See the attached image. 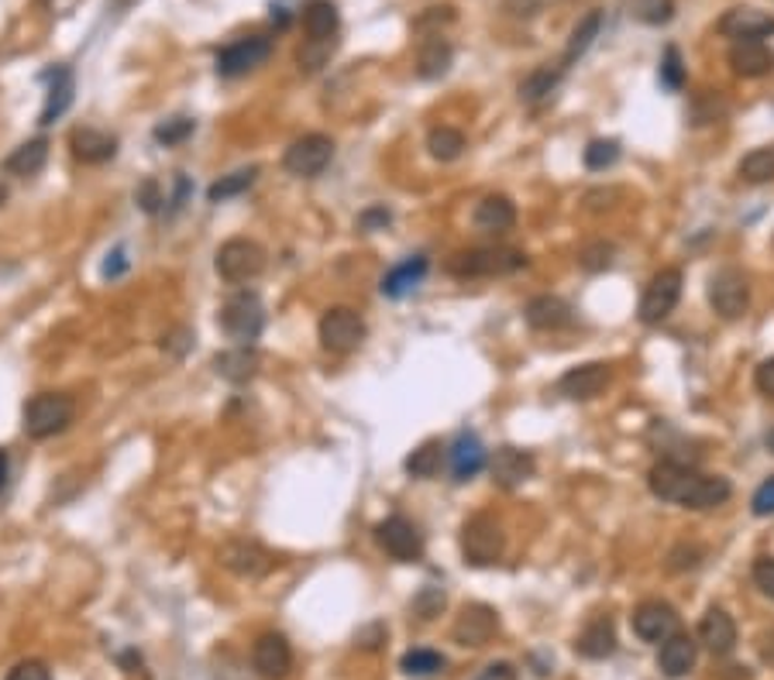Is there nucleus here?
<instances>
[{"mask_svg": "<svg viewBox=\"0 0 774 680\" xmlns=\"http://www.w3.org/2000/svg\"><path fill=\"white\" fill-rule=\"evenodd\" d=\"M709 302L723 320H740L750 306V282L740 269H720L709 279Z\"/></svg>", "mask_w": 774, "mask_h": 680, "instance_id": "obj_10", "label": "nucleus"}, {"mask_svg": "<svg viewBox=\"0 0 774 680\" xmlns=\"http://www.w3.org/2000/svg\"><path fill=\"white\" fill-rule=\"evenodd\" d=\"M403 468L414 478H434L444 468V444L441 441H423L410 457L403 460Z\"/></svg>", "mask_w": 774, "mask_h": 680, "instance_id": "obj_38", "label": "nucleus"}, {"mask_svg": "<svg viewBox=\"0 0 774 680\" xmlns=\"http://www.w3.org/2000/svg\"><path fill=\"white\" fill-rule=\"evenodd\" d=\"M658 79H661L664 90H672V94H678L681 86H685V62H681V52H678L675 46L664 49V55H661V70H658Z\"/></svg>", "mask_w": 774, "mask_h": 680, "instance_id": "obj_43", "label": "nucleus"}, {"mask_svg": "<svg viewBox=\"0 0 774 680\" xmlns=\"http://www.w3.org/2000/svg\"><path fill=\"white\" fill-rule=\"evenodd\" d=\"M702 471H696L692 465H685V460H675V457H664L651 468L648 474V485L651 492L661 498V502H675V506H685L688 495H692L696 481H699Z\"/></svg>", "mask_w": 774, "mask_h": 680, "instance_id": "obj_8", "label": "nucleus"}, {"mask_svg": "<svg viewBox=\"0 0 774 680\" xmlns=\"http://www.w3.org/2000/svg\"><path fill=\"white\" fill-rule=\"evenodd\" d=\"M255 180H258V165H248V169H238V172H231V175H221V180L207 189V200L210 203H228V200H234V196L248 193L255 186Z\"/></svg>", "mask_w": 774, "mask_h": 680, "instance_id": "obj_37", "label": "nucleus"}, {"mask_svg": "<svg viewBox=\"0 0 774 680\" xmlns=\"http://www.w3.org/2000/svg\"><path fill=\"white\" fill-rule=\"evenodd\" d=\"M548 0H503V8L509 17H537L544 11Z\"/></svg>", "mask_w": 774, "mask_h": 680, "instance_id": "obj_53", "label": "nucleus"}, {"mask_svg": "<svg viewBox=\"0 0 774 680\" xmlns=\"http://www.w3.org/2000/svg\"><path fill=\"white\" fill-rule=\"evenodd\" d=\"M266 248L258 245L251 237H231L218 248V258H213V269L218 275L231 285H245V282H255L258 275L266 272Z\"/></svg>", "mask_w": 774, "mask_h": 680, "instance_id": "obj_4", "label": "nucleus"}, {"mask_svg": "<svg viewBox=\"0 0 774 680\" xmlns=\"http://www.w3.org/2000/svg\"><path fill=\"white\" fill-rule=\"evenodd\" d=\"M630 14L643 25H668L675 17V0H630Z\"/></svg>", "mask_w": 774, "mask_h": 680, "instance_id": "obj_42", "label": "nucleus"}, {"mask_svg": "<svg viewBox=\"0 0 774 680\" xmlns=\"http://www.w3.org/2000/svg\"><path fill=\"white\" fill-rule=\"evenodd\" d=\"M634 632L640 643H651V646H661L668 635L678 632V611L668 605V602H643L634 608Z\"/></svg>", "mask_w": 774, "mask_h": 680, "instance_id": "obj_16", "label": "nucleus"}, {"mask_svg": "<svg viewBox=\"0 0 774 680\" xmlns=\"http://www.w3.org/2000/svg\"><path fill=\"white\" fill-rule=\"evenodd\" d=\"M218 560L238 578H262L275 564L266 546L255 543V540H228L218 551Z\"/></svg>", "mask_w": 774, "mask_h": 680, "instance_id": "obj_15", "label": "nucleus"}, {"mask_svg": "<svg viewBox=\"0 0 774 680\" xmlns=\"http://www.w3.org/2000/svg\"><path fill=\"white\" fill-rule=\"evenodd\" d=\"M606 385H610V364H602V361L575 364L557 379V392H562L565 399H578V403L595 399Z\"/></svg>", "mask_w": 774, "mask_h": 680, "instance_id": "obj_18", "label": "nucleus"}, {"mask_svg": "<svg viewBox=\"0 0 774 680\" xmlns=\"http://www.w3.org/2000/svg\"><path fill=\"white\" fill-rule=\"evenodd\" d=\"M486 468H489L492 481H496L500 489L509 492V489H516V485H524L527 478H533L537 460H533V454H527V450H520V447H500L496 454L486 460Z\"/></svg>", "mask_w": 774, "mask_h": 680, "instance_id": "obj_19", "label": "nucleus"}, {"mask_svg": "<svg viewBox=\"0 0 774 680\" xmlns=\"http://www.w3.org/2000/svg\"><path fill=\"white\" fill-rule=\"evenodd\" d=\"M500 632V616H496V608H489L482 602L476 605H465L462 608V616L455 619V626H451V640H455L458 646H486L492 643V635Z\"/></svg>", "mask_w": 774, "mask_h": 680, "instance_id": "obj_14", "label": "nucleus"}, {"mask_svg": "<svg viewBox=\"0 0 774 680\" xmlns=\"http://www.w3.org/2000/svg\"><path fill=\"white\" fill-rule=\"evenodd\" d=\"M565 73H568V70H565L562 62H557V65H541V70H533V73L520 83V100L530 103V107L544 103V100L557 90V83H562Z\"/></svg>", "mask_w": 774, "mask_h": 680, "instance_id": "obj_33", "label": "nucleus"}, {"mask_svg": "<svg viewBox=\"0 0 774 680\" xmlns=\"http://www.w3.org/2000/svg\"><path fill=\"white\" fill-rule=\"evenodd\" d=\"M681 272L678 269H661L651 282H648V289H643L640 296V320L654 326L661 320H668L675 313V306L681 299Z\"/></svg>", "mask_w": 774, "mask_h": 680, "instance_id": "obj_7", "label": "nucleus"}, {"mask_svg": "<svg viewBox=\"0 0 774 680\" xmlns=\"http://www.w3.org/2000/svg\"><path fill=\"white\" fill-rule=\"evenodd\" d=\"M729 70L744 79H758L774 70V49L767 41H734L729 49Z\"/></svg>", "mask_w": 774, "mask_h": 680, "instance_id": "obj_24", "label": "nucleus"}, {"mask_svg": "<svg viewBox=\"0 0 774 680\" xmlns=\"http://www.w3.org/2000/svg\"><path fill=\"white\" fill-rule=\"evenodd\" d=\"M221 331L234 341V344H251L258 341L266 326V306L255 293H234L224 306H221Z\"/></svg>", "mask_w": 774, "mask_h": 680, "instance_id": "obj_6", "label": "nucleus"}, {"mask_svg": "<svg viewBox=\"0 0 774 680\" xmlns=\"http://www.w3.org/2000/svg\"><path fill=\"white\" fill-rule=\"evenodd\" d=\"M582 159H586V169H592V172L610 169V165L619 162V141H613V138H595V141H589V148H586Z\"/></svg>", "mask_w": 774, "mask_h": 680, "instance_id": "obj_44", "label": "nucleus"}, {"mask_svg": "<svg viewBox=\"0 0 774 680\" xmlns=\"http://www.w3.org/2000/svg\"><path fill=\"white\" fill-rule=\"evenodd\" d=\"M337 49V38H307L304 46H299L296 52V62H299V70L304 73H317V70H324V65L331 62Z\"/></svg>", "mask_w": 774, "mask_h": 680, "instance_id": "obj_40", "label": "nucleus"}, {"mask_svg": "<svg viewBox=\"0 0 774 680\" xmlns=\"http://www.w3.org/2000/svg\"><path fill=\"white\" fill-rule=\"evenodd\" d=\"M575 653L586 656V660H606L616 653V626L613 619L599 616L592 619L582 632L575 635Z\"/></svg>", "mask_w": 774, "mask_h": 680, "instance_id": "obj_25", "label": "nucleus"}, {"mask_svg": "<svg viewBox=\"0 0 774 680\" xmlns=\"http://www.w3.org/2000/svg\"><path fill=\"white\" fill-rule=\"evenodd\" d=\"M764 447H767V450L774 454V430H767V436H764Z\"/></svg>", "mask_w": 774, "mask_h": 680, "instance_id": "obj_59", "label": "nucleus"}, {"mask_svg": "<svg viewBox=\"0 0 774 680\" xmlns=\"http://www.w3.org/2000/svg\"><path fill=\"white\" fill-rule=\"evenodd\" d=\"M699 643L713 656H729L737 646V622L723 608H709L699 622Z\"/></svg>", "mask_w": 774, "mask_h": 680, "instance_id": "obj_22", "label": "nucleus"}, {"mask_svg": "<svg viewBox=\"0 0 774 680\" xmlns=\"http://www.w3.org/2000/svg\"><path fill=\"white\" fill-rule=\"evenodd\" d=\"M331 159H334V141L328 135H304L286 148L283 169L290 175H299V180H314V175H320L331 165Z\"/></svg>", "mask_w": 774, "mask_h": 680, "instance_id": "obj_11", "label": "nucleus"}, {"mask_svg": "<svg viewBox=\"0 0 774 680\" xmlns=\"http://www.w3.org/2000/svg\"><path fill=\"white\" fill-rule=\"evenodd\" d=\"M251 670L262 680H286L293 670V646L283 632H262L251 646Z\"/></svg>", "mask_w": 774, "mask_h": 680, "instance_id": "obj_13", "label": "nucleus"}, {"mask_svg": "<svg viewBox=\"0 0 774 680\" xmlns=\"http://www.w3.org/2000/svg\"><path fill=\"white\" fill-rule=\"evenodd\" d=\"M365 334H369L365 331V320L358 310H352V306H331L317 323L320 347L331 350V355H352V350L361 347Z\"/></svg>", "mask_w": 774, "mask_h": 680, "instance_id": "obj_5", "label": "nucleus"}, {"mask_svg": "<svg viewBox=\"0 0 774 680\" xmlns=\"http://www.w3.org/2000/svg\"><path fill=\"white\" fill-rule=\"evenodd\" d=\"M70 148L83 165H103L118 156V138L100 127H76L70 135Z\"/></svg>", "mask_w": 774, "mask_h": 680, "instance_id": "obj_23", "label": "nucleus"}, {"mask_svg": "<svg viewBox=\"0 0 774 680\" xmlns=\"http://www.w3.org/2000/svg\"><path fill=\"white\" fill-rule=\"evenodd\" d=\"M520 269H527V255L506 245L468 248L447 258V272L455 279H503Z\"/></svg>", "mask_w": 774, "mask_h": 680, "instance_id": "obj_1", "label": "nucleus"}, {"mask_svg": "<svg viewBox=\"0 0 774 680\" xmlns=\"http://www.w3.org/2000/svg\"><path fill=\"white\" fill-rule=\"evenodd\" d=\"M599 32H602V11H589V14L575 25L572 38H568V46H565V55H562L565 70H568V65H575L578 59H582V55L592 49V41L599 38Z\"/></svg>", "mask_w": 774, "mask_h": 680, "instance_id": "obj_34", "label": "nucleus"}, {"mask_svg": "<svg viewBox=\"0 0 774 680\" xmlns=\"http://www.w3.org/2000/svg\"><path fill=\"white\" fill-rule=\"evenodd\" d=\"M272 55V38L266 35H245L238 41H231L228 49L218 52V73L228 79H238L255 73L258 65H266V59Z\"/></svg>", "mask_w": 774, "mask_h": 680, "instance_id": "obj_9", "label": "nucleus"}, {"mask_svg": "<svg viewBox=\"0 0 774 680\" xmlns=\"http://www.w3.org/2000/svg\"><path fill=\"white\" fill-rule=\"evenodd\" d=\"M132 4H138V0H118V11H124V8H132Z\"/></svg>", "mask_w": 774, "mask_h": 680, "instance_id": "obj_60", "label": "nucleus"}, {"mask_svg": "<svg viewBox=\"0 0 774 680\" xmlns=\"http://www.w3.org/2000/svg\"><path fill=\"white\" fill-rule=\"evenodd\" d=\"M135 200H138V207H142L145 213H159L162 203H165V193H162V186H159L156 180H145V183L138 186V193H135Z\"/></svg>", "mask_w": 774, "mask_h": 680, "instance_id": "obj_49", "label": "nucleus"}, {"mask_svg": "<svg viewBox=\"0 0 774 680\" xmlns=\"http://www.w3.org/2000/svg\"><path fill=\"white\" fill-rule=\"evenodd\" d=\"M750 574H754V584H758L761 595H767L774 602V557H758Z\"/></svg>", "mask_w": 774, "mask_h": 680, "instance_id": "obj_52", "label": "nucleus"}, {"mask_svg": "<svg viewBox=\"0 0 774 680\" xmlns=\"http://www.w3.org/2000/svg\"><path fill=\"white\" fill-rule=\"evenodd\" d=\"M754 385H758L761 396L774 399V358H767V361L758 364V371H754Z\"/></svg>", "mask_w": 774, "mask_h": 680, "instance_id": "obj_54", "label": "nucleus"}, {"mask_svg": "<svg viewBox=\"0 0 774 680\" xmlns=\"http://www.w3.org/2000/svg\"><path fill=\"white\" fill-rule=\"evenodd\" d=\"M193 131H197V121H189V118H172V121H165V124L156 127V141L165 145V148H172V145L186 141V138L193 135Z\"/></svg>", "mask_w": 774, "mask_h": 680, "instance_id": "obj_46", "label": "nucleus"}, {"mask_svg": "<svg viewBox=\"0 0 774 680\" xmlns=\"http://www.w3.org/2000/svg\"><path fill=\"white\" fill-rule=\"evenodd\" d=\"M8 474H11V457H8L4 447H0V492L8 489Z\"/></svg>", "mask_w": 774, "mask_h": 680, "instance_id": "obj_58", "label": "nucleus"}, {"mask_svg": "<svg viewBox=\"0 0 774 680\" xmlns=\"http://www.w3.org/2000/svg\"><path fill=\"white\" fill-rule=\"evenodd\" d=\"M400 670H403L406 677H434V673L444 670V656H441L438 650L417 646V650H410V653H403Z\"/></svg>", "mask_w": 774, "mask_h": 680, "instance_id": "obj_41", "label": "nucleus"}, {"mask_svg": "<svg viewBox=\"0 0 774 680\" xmlns=\"http://www.w3.org/2000/svg\"><path fill=\"white\" fill-rule=\"evenodd\" d=\"M471 221H476L479 231H489V234H503L516 224V207L506 200V196H486V200H479L476 213H471Z\"/></svg>", "mask_w": 774, "mask_h": 680, "instance_id": "obj_30", "label": "nucleus"}, {"mask_svg": "<svg viewBox=\"0 0 774 680\" xmlns=\"http://www.w3.org/2000/svg\"><path fill=\"white\" fill-rule=\"evenodd\" d=\"M124 269H127V258H124V251L118 248L114 255H107V261H103V279H118Z\"/></svg>", "mask_w": 774, "mask_h": 680, "instance_id": "obj_57", "label": "nucleus"}, {"mask_svg": "<svg viewBox=\"0 0 774 680\" xmlns=\"http://www.w3.org/2000/svg\"><path fill=\"white\" fill-rule=\"evenodd\" d=\"M705 560V546L699 543H678L668 554V570L672 574H685V570H696Z\"/></svg>", "mask_w": 774, "mask_h": 680, "instance_id": "obj_45", "label": "nucleus"}, {"mask_svg": "<svg viewBox=\"0 0 774 680\" xmlns=\"http://www.w3.org/2000/svg\"><path fill=\"white\" fill-rule=\"evenodd\" d=\"M458 543H462L465 564H471V567H492V564L503 560L506 533H503V526H500L496 519L486 516V512H479V516L465 519Z\"/></svg>", "mask_w": 774, "mask_h": 680, "instance_id": "obj_3", "label": "nucleus"}, {"mask_svg": "<svg viewBox=\"0 0 774 680\" xmlns=\"http://www.w3.org/2000/svg\"><path fill=\"white\" fill-rule=\"evenodd\" d=\"M527 323L533 326V331H565V326L575 323V310H572V302L562 299V296H533L527 302V310H524Z\"/></svg>", "mask_w": 774, "mask_h": 680, "instance_id": "obj_21", "label": "nucleus"}, {"mask_svg": "<svg viewBox=\"0 0 774 680\" xmlns=\"http://www.w3.org/2000/svg\"><path fill=\"white\" fill-rule=\"evenodd\" d=\"M476 680H520V673H516V667L513 664H506V660H500V664H489Z\"/></svg>", "mask_w": 774, "mask_h": 680, "instance_id": "obj_56", "label": "nucleus"}, {"mask_svg": "<svg viewBox=\"0 0 774 680\" xmlns=\"http://www.w3.org/2000/svg\"><path fill=\"white\" fill-rule=\"evenodd\" d=\"M393 221V213L385 210V207H372V210H365L361 217H358V227L361 231H379V227H385Z\"/></svg>", "mask_w": 774, "mask_h": 680, "instance_id": "obj_55", "label": "nucleus"}, {"mask_svg": "<svg viewBox=\"0 0 774 680\" xmlns=\"http://www.w3.org/2000/svg\"><path fill=\"white\" fill-rule=\"evenodd\" d=\"M696 660H699V640L688 632H675L668 640L661 643L658 650V670L672 680H681L696 670Z\"/></svg>", "mask_w": 774, "mask_h": 680, "instance_id": "obj_20", "label": "nucleus"}, {"mask_svg": "<svg viewBox=\"0 0 774 680\" xmlns=\"http://www.w3.org/2000/svg\"><path fill=\"white\" fill-rule=\"evenodd\" d=\"M376 543L400 564H417L423 557V536H420L417 526L410 519H403V516L382 519L376 526Z\"/></svg>", "mask_w": 774, "mask_h": 680, "instance_id": "obj_12", "label": "nucleus"}, {"mask_svg": "<svg viewBox=\"0 0 774 680\" xmlns=\"http://www.w3.org/2000/svg\"><path fill=\"white\" fill-rule=\"evenodd\" d=\"M441 608H444V591H438V588H423L420 595L414 598V611H417L423 622H430L434 616H441Z\"/></svg>", "mask_w": 774, "mask_h": 680, "instance_id": "obj_48", "label": "nucleus"}, {"mask_svg": "<svg viewBox=\"0 0 774 680\" xmlns=\"http://www.w3.org/2000/svg\"><path fill=\"white\" fill-rule=\"evenodd\" d=\"M49 162V141L46 138H32L21 148H14L8 162H4V172L11 175H21V180H28V175H38Z\"/></svg>", "mask_w": 774, "mask_h": 680, "instance_id": "obj_32", "label": "nucleus"}, {"mask_svg": "<svg viewBox=\"0 0 774 680\" xmlns=\"http://www.w3.org/2000/svg\"><path fill=\"white\" fill-rule=\"evenodd\" d=\"M750 512H754L758 519L774 516V474L761 481V489L754 492V498H750Z\"/></svg>", "mask_w": 774, "mask_h": 680, "instance_id": "obj_50", "label": "nucleus"}, {"mask_svg": "<svg viewBox=\"0 0 774 680\" xmlns=\"http://www.w3.org/2000/svg\"><path fill=\"white\" fill-rule=\"evenodd\" d=\"M299 17H304L307 38H334L337 35V8L331 0H310Z\"/></svg>", "mask_w": 774, "mask_h": 680, "instance_id": "obj_35", "label": "nucleus"}, {"mask_svg": "<svg viewBox=\"0 0 774 680\" xmlns=\"http://www.w3.org/2000/svg\"><path fill=\"white\" fill-rule=\"evenodd\" d=\"M423 275H427V258H423V255L403 258L396 269L385 272V279H382V296H390V299L410 296L417 285L423 282Z\"/></svg>", "mask_w": 774, "mask_h": 680, "instance_id": "obj_28", "label": "nucleus"}, {"mask_svg": "<svg viewBox=\"0 0 774 680\" xmlns=\"http://www.w3.org/2000/svg\"><path fill=\"white\" fill-rule=\"evenodd\" d=\"M451 59H455V49H451L441 35H430L417 52V76L420 79H441L451 70Z\"/></svg>", "mask_w": 774, "mask_h": 680, "instance_id": "obj_31", "label": "nucleus"}, {"mask_svg": "<svg viewBox=\"0 0 774 680\" xmlns=\"http://www.w3.org/2000/svg\"><path fill=\"white\" fill-rule=\"evenodd\" d=\"M737 175L750 186H761V183H774V145H764V148H754L747 151L737 165Z\"/></svg>", "mask_w": 774, "mask_h": 680, "instance_id": "obj_36", "label": "nucleus"}, {"mask_svg": "<svg viewBox=\"0 0 774 680\" xmlns=\"http://www.w3.org/2000/svg\"><path fill=\"white\" fill-rule=\"evenodd\" d=\"M613 255H616L613 245H606V240H595V245L582 248L578 261H582V269H589V272H602V269L613 265Z\"/></svg>", "mask_w": 774, "mask_h": 680, "instance_id": "obj_47", "label": "nucleus"}, {"mask_svg": "<svg viewBox=\"0 0 774 680\" xmlns=\"http://www.w3.org/2000/svg\"><path fill=\"white\" fill-rule=\"evenodd\" d=\"M451 457V474H455V481H468V478H476L482 468H486V447L476 433H458V441L451 444L447 450Z\"/></svg>", "mask_w": 774, "mask_h": 680, "instance_id": "obj_26", "label": "nucleus"}, {"mask_svg": "<svg viewBox=\"0 0 774 680\" xmlns=\"http://www.w3.org/2000/svg\"><path fill=\"white\" fill-rule=\"evenodd\" d=\"M468 148V141H465V135L458 127H434L427 135V151L430 156H434L438 162H455V159H462V151Z\"/></svg>", "mask_w": 774, "mask_h": 680, "instance_id": "obj_39", "label": "nucleus"}, {"mask_svg": "<svg viewBox=\"0 0 774 680\" xmlns=\"http://www.w3.org/2000/svg\"><path fill=\"white\" fill-rule=\"evenodd\" d=\"M4 680H52V670H49V664H41V660H21L8 670Z\"/></svg>", "mask_w": 774, "mask_h": 680, "instance_id": "obj_51", "label": "nucleus"}, {"mask_svg": "<svg viewBox=\"0 0 774 680\" xmlns=\"http://www.w3.org/2000/svg\"><path fill=\"white\" fill-rule=\"evenodd\" d=\"M213 371L231 382V385H242V382H251L255 371H258V355L251 344H238L231 350H221L218 358H213Z\"/></svg>", "mask_w": 774, "mask_h": 680, "instance_id": "obj_27", "label": "nucleus"}, {"mask_svg": "<svg viewBox=\"0 0 774 680\" xmlns=\"http://www.w3.org/2000/svg\"><path fill=\"white\" fill-rule=\"evenodd\" d=\"M76 420V403L66 392H38L25 403V412H21V426L32 436V441H49V436L70 430V423Z\"/></svg>", "mask_w": 774, "mask_h": 680, "instance_id": "obj_2", "label": "nucleus"}, {"mask_svg": "<svg viewBox=\"0 0 774 680\" xmlns=\"http://www.w3.org/2000/svg\"><path fill=\"white\" fill-rule=\"evenodd\" d=\"M720 35L734 41H764L774 35V17L758 8H729L720 17Z\"/></svg>", "mask_w": 774, "mask_h": 680, "instance_id": "obj_17", "label": "nucleus"}, {"mask_svg": "<svg viewBox=\"0 0 774 680\" xmlns=\"http://www.w3.org/2000/svg\"><path fill=\"white\" fill-rule=\"evenodd\" d=\"M73 94H76L73 70H70V65H59V70L49 76V94H46V107H41L38 124H52L56 118L66 114L70 103H73Z\"/></svg>", "mask_w": 774, "mask_h": 680, "instance_id": "obj_29", "label": "nucleus"}]
</instances>
